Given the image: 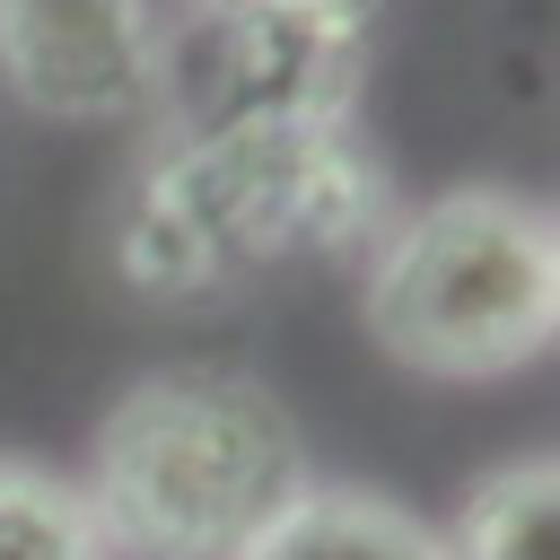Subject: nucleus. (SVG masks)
Listing matches in <instances>:
<instances>
[{"label":"nucleus","mask_w":560,"mask_h":560,"mask_svg":"<svg viewBox=\"0 0 560 560\" xmlns=\"http://www.w3.org/2000/svg\"><path fill=\"white\" fill-rule=\"evenodd\" d=\"M394 184L350 122H245V131H166L131 175L114 271L131 298L192 306L228 298L280 262H324L376 245Z\"/></svg>","instance_id":"nucleus-1"},{"label":"nucleus","mask_w":560,"mask_h":560,"mask_svg":"<svg viewBox=\"0 0 560 560\" xmlns=\"http://www.w3.org/2000/svg\"><path fill=\"white\" fill-rule=\"evenodd\" d=\"M306 490V438L271 385L236 368L140 376L88 455L96 542L122 560H236Z\"/></svg>","instance_id":"nucleus-2"},{"label":"nucleus","mask_w":560,"mask_h":560,"mask_svg":"<svg viewBox=\"0 0 560 560\" xmlns=\"http://www.w3.org/2000/svg\"><path fill=\"white\" fill-rule=\"evenodd\" d=\"M359 315L385 359L481 385L551 350L560 332V228L542 201L499 184H455L368 245Z\"/></svg>","instance_id":"nucleus-3"},{"label":"nucleus","mask_w":560,"mask_h":560,"mask_svg":"<svg viewBox=\"0 0 560 560\" xmlns=\"http://www.w3.org/2000/svg\"><path fill=\"white\" fill-rule=\"evenodd\" d=\"M376 44V0H254L201 9L158 44L166 131H245V122H350Z\"/></svg>","instance_id":"nucleus-4"},{"label":"nucleus","mask_w":560,"mask_h":560,"mask_svg":"<svg viewBox=\"0 0 560 560\" xmlns=\"http://www.w3.org/2000/svg\"><path fill=\"white\" fill-rule=\"evenodd\" d=\"M0 79L52 122H122L158 96L149 0H0Z\"/></svg>","instance_id":"nucleus-5"},{"label":"nucleus","mask_w":560,"mask_h":560,"mask_svg":"<svg viewBox=\"0 0 560 560\" xmlns=\"http://www.w3.org/2000/svg\"><path fill=\"white\" fill-rule=\"evenodd\" d=\"M236 560H446L438 534L385 499V490H341V481H306Z\"/></svg>","instance_id":"nucleus-6"},{"label":"nucleus","mask_w":560,"mask_h":560,"mask_svg":"<svg viewBox=\"0 0 560 560\" xmlns=\"http://www.w3.org/2000/svg\"><path fill=\"white\" fill-rule=\"evenodd\" d=\"M438 551L446 560H551L560 551V472H551V455L499 464L464 499L455 534H438Z\"/></svg>","instance_id":"nucleus-7"},{"label":"nucleus","mask_w":560,"mask_h":560,"mask_svg":"<svg viewBox=\"0 0 560 560\" xmlns=\"http://www.w3.org/2000/svg\"><path fill=\"white\" fill-rule=\"evenodd\" d=\"M0 560H114V551L96 542L79 481H61L35 455H0Z\"/></svg>","instance_id":"nucleus-8"},{"label":"nucleus","mask_w":560,"mask_h":560,"mask_svg":"<svg viewBox=\"0 0 560 560\" xmlns=\"http://www.w3.org/2000/svg\"><path fill=\"white\" fill-rule=\"evenodd\" d=\"M201 9H254V0H192V18H201Z\"/></svg>","instance_id":"nucleus-9"}]
</instances>
